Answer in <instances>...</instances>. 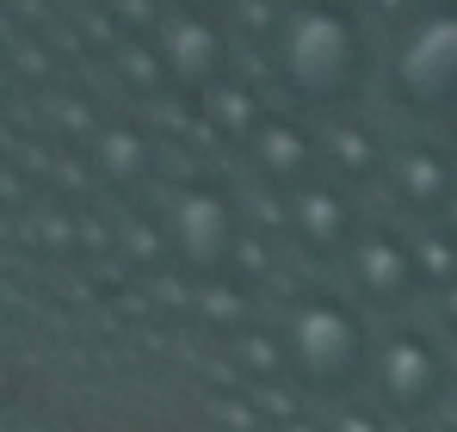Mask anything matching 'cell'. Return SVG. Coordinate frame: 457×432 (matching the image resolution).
Returning a JSON list of instances; mask_svg holds the SVG:
<instances>
[{
    "mask_svg": "<svg viewBox=\"0 0 457 432\" xmlns=\"http://www.w3.org/2000/svg\"><path fill=\"white\" fill-rule=\"evenodd\" d=\"M272 69L303 112H340L365 93L371 37L346 0H291L272 31Z\"/></svg>",
    "mask_w": 457,
    "mask_h": 432,
    "instance_id": "obj_1",
    "label": "cell"
},
{
    "mask_svg": "<svg viewBox=\"0 0 457 432\" xmlns=\"http://www.w3.org/2000/svg\"><path fill=\"white\" fill-rule=\"evenodd\" d=\"M278 340H285V377L309 395H353L378 364L365 309L334 290H303L291 303Z\"/></svg>",
    "mask_w": 457,
    "mask_h": 432,
    "instance_id": "obj_2",
    "label": "cell"
},
{
    "mask_svg": "<svg viewBox=\"0 0 457 432\" xmlns=\"http://www.w3.org/2000/svg\"><path fill=\"white\" fill-rule=\"evenodd\" d=\"M389 93L420 118H457V0H433L395 25Z\"/></svg>",
    "mask_w": 457,
    "mask_h": 432,
    "instance_id": "obj_3",
    "label": "cell"
},
{
    "mask_svg": "<svg viewBox=\"0 0 457 432\" xmlns=\"http://www.w3.org/2000/svg\"><path fill=\"white\" fill-rule=\"evenodd\" d=\"M371 383H378V402L389 420H427L452 395V353L427 328H389L378 340Z\"/></svg>",
    "mask_w": 457,
    "mask_h": 432,
    "instance_id": "obj_4",
    "label": "cell"
},
{
    "mask_svg": "<svg viewBox=\"0 0 457 432\" xmlns=\"http://www.w3.org/2000/svg\"><path fill=\"white\" fill-rule=\"evenodd\" d=\"M154 62L161 74L173 80V87H186V93H217L228 80V62H235V44H228V25L217 12H204V6H173V12H161V25H154Z\"/></svg>",
    "mask_w": 457,
    "mask_h": 432,
    "instance_id": "obj_5",
    "label": "cell"
},
{
    "mask_svg": "<svg viewBox=\"0 0 457 432\" xmlns=\"http://www.w3.org/2000/svg\"><path fill=\"white\" fill-rule=\"evenodd\" d=\"M167 241H173V253H179L192 272L217 278V272L235 266V247H241L247 235H241V216H235L223 186H186V192L173 198Z\"/></svg>",
    "mask_w": 457,
    "mask_h": 432,
    "instance_id": "obj_6",
    "label": "cell"
},
{
    "mask_svg": "<svg viewBox=\"0 0 457 432\" xmlns=\"http://www.w3.org/2000/svg\"><path fill=\"white\" fill-rule=\"evenodd\" d=\"M346 272L353 290L371 303V309H408L427 285V260H420V241L395 235V228H365L346 253Z\"/></svg>",
    "mask_w": 457,
    "mask_h": 432,
    "instance_id": "obj_7",
    "label": "cell"
},
{
    "mask_svg": "<svg viewBox=\"0 0 457 432\" xmlns=\"http://www.w3.org/2000/svg\"><path fill=\"white\" fill-rule=\"evenodd\" d=\"M247 161L278 192H303V186L321 179V167H328L321 161V137L309 130L303 118H291V112H266L260 118V130L247 137Z\"/></svg>",
    "mask_w": 457,
    "mask_h": 432,
    "instance_id": "obj_8",
    "label": "cell"
},
{
    "mask_svg": "<svg viewBox=\"0 0 457 432\" xmlns=\"http://www.w3.org/2000/svg\"><path fill=\"white\" fill-rule=\"evenodd\" d=\"M389 198L420 222H445V211L457 204V161L433 143H408L389 154Z\"/></svg>",
    "mask_w": 457,
    "mask_h": 432,
    "instance_id": "obj_9",
    "label": "cell"
},
{
    "mask_svg": "<svg viewBox=\"0 0 457 432\" xmlns=\"http://www.w3.org/2000/svg\"><path fill=\"white\" fill-rule=\"evenodd\" d=\"M291 235H297V247L309 253H353V241L365 235L359 228V211H353V198H346V186H334V179H315L303 192H291Z\"/></svg>",
    "mask_w": 457,
    "mask_h": 432,
    "instance_id": "obj_10",
    "label": "cell"
},
{
    "mask_svg": "<svg viewBox=\"0 0 457 432\" xmlns=\"http://www.w3.org/2000/svg\"><path fill=\"white\" fill-rule=\"evenodd\" d=\"M389 154L395 148L383 143L371 124H334L321 137V161H328V179L334 186H371L389 173Z\"/></svg>",
    "mask_w": 457,
    "mask_h": 432,
    "instance_id": "obj_11",
    "label": "cell"
},
{
    "mask_svg": "<svg viewBox=\"0 0 457 432\" xmlns=\"http://www.w3.org/2000/svg\"><path fill=\"white\" fill-rule=\"evenodd\" d=\"M149 167H154V143L137 130V124H112V130H99V173H105L112 186H137Z\"/></svg>",
    "mask_w": 457,
    "mask_h": 432,
    "instance_id": "obj_12",
    "label": "cell"
},
{
    "mask_svg": "<svg viewBox=\"0 0 457 432\" xmlns=\"http://www.w3.org/2000/svg\"><path fill=\"white\" fill-rule=\"evenodd\" d=\"M204 105H211V118H217V130H223V137H235V143H247V137H253V130H260V118H266V112H260V99H253V93H241V87H217V93H204Z\"/></svg>",
    "mask_w": 457,
    "mask_h": 432,
    "instance_id": "obj_13",
    "label": "cell"
},
{
    "mask_svg": "<svg viewBox=\"0 0 457 432\" xmlns=\"http://www.w3.org/2000/svg\"><path fill=\"white\" fill-rule=\"evenodd\" d=\"M235 364L247 377H285V340L278 334H253V328H235Z\"/></svg>",
    "mask_w": 457,
    "mask_h": 432,
    "instance_id": "obj_14",
    "label": "cell"
},
{
    "mask_svg": "<svg viewBox=\"0 0 457 432\" xmlns=\"http://www.w3.org/2000/svg\"><path fill=\"white\" fill-rule=\"evenodd\" d=\"M328 432H389V414H378V408H340L328 420Z\"/></svg>",
    "mask_w": 457,
    "mask_h": 432,
    "instance_id": "obj_15",
    "label": "cell"
},
{
    "mask_svg": "<svg viewBox=\"0 0 457 432\" xmlns=\"http://www.w3.org/2000/svg\"><path fill=\"white\" fill-rule=\"evenodd\" d=\"M439 328H445V334L457 340V278H452L445 290H439Z\"/></svg>",
    "mask_w": 457,
    "mask_h": 432,
    "instance_id": "obj_16",
    "label": "cell"
},
{
    "mask_svg": "<svg viewBox=\"0 0 457 432\" xmlns=\"http://www.w3.org/2000/svg\"><path fill=\"white\" fill-rule=\"evenodd\" d=\"M278 432H328V427H321V420H285Z\"/></svg>",
    "mask_w": 457,
    "mask_h": 432,
    "instance_id": "obj_17",
    "label": "cell"
},
{
    "mask_svg": "<svg viewBox=\"0 0 457 432\" xmlns=\"http://www.w3.org/2000/svg\"><path fill=\"white\" fill-rule=\"evenodd\" d=\"M445 235H452V241H457V204H452V211H445Z\"/></svg>",
    "mask_w": 457,
    "mask_h": 432,
    "instance_id": "obj_18",
    "label": "cell"
},
{
    "mask_svg": "<svg viewBox=\"0 0 457 432\" xmlns=\"http://www.w3.org/2000/svg\"><path fill=\"white\" fill-rule=\"evenodd\" d=\"M445 353H452V389H457V340H452V346H445Z\"/></svg>",
    "mask_w": 457,
    "mask_h": 432,
    "instance_id": "obj_19",
    "label": "cell"
}]
</instances>
